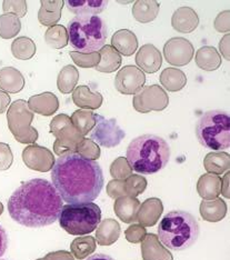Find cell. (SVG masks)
Segmentation results:
<instances>
[{
  "label": "cell",
  "instance_id": "42",
  "mask_svg": "<svg viewBox=\"0 0 230 260\" xmlns=\"http://www.w3.org/2000/svg\"><path fill=\"white\" fill-rule=\"evenodd\" d=\"M10 97L8 93H6L5 91L0 90V115L4 114V112L7 110L8 106L10 105Z\"/></svg>",
  "mask_w": 230,
  "mask_h": 260
},
{
  "label": "cell",
  "instance_id": "4",
  "mask_svg": "<svg viewBox=\"0 0 230 260\" xmlns=\"http://www.w3.org/2000/svg\"><path fill=\"white\" fill-rule=\"evenodd\" d=\"M200 234L199 223L191 214L174 210L166 214L158 226V239L170 250L188 249L197 241Z\"/></svg>",
  "mask_w": 230,
  "mask_h": 260
},
{
  "label": "cell",
  "instance_id": "15",
  "mask_svg": "<svg viewBox=\"0 0 230 260\" xmlns=\"http://www.w3.org/2000/svg\"><path fill=\"white\" fill-rule=\"evenodd\" d=\"M172 25L176 31L190 34L197 29L199 25V17L192 8L180 7L173 15Z\"/></svg>",
  "mask_w": 230,
  "mask_h": 260
},
{
  "label": "cell",
  "instance_id": "31",
  "mask_svg": "<svg viewBox=\"0 0 230 260\" xmlns=\"http://www.w3.org/2000/svg\"><path fill=\"white\" fill-rule=\"evenodd\" d=\"M21 30V22L18 17L9 14L0 16V37L10 39L16 37Z\"/></svg>",
  "mask_w": 230,
  "mask_h": 260
},
{
  "label": "cell",
  "instance_id": "10",
  "mask_svg": "<svg viewBox=\"0 0 230 260\" xmlns=\"http://www.w3.org/2000/svg\"><path fill=\"white\" fill-rule=\"evenodd\" d=\"M169 105V97L161 86L151 85L144 87L139 92L135 94L133 106L135 110L141 114L150 111H162Z\"/></svg>",
  "mask_w": 230,
  "mask_h": 260
},
{
  "label": "cell",
  "instance_id": "34",
  "mask_svg": "<svg viewBox=\"0 0 230 260\" xmlns=\"http://www.w3.org/2000/svg\"><path fill=\"white\" fill-rule=\"evenodd\" d=\"M69 56L73 59V61L81 68H92L96 67L100 61V56L97 52L91 54H81L77 51H69Z\"/></svg>",
  "mask_w": 230,
  "mask_h": 260
},
{
  "label": "cell",
  "instance_id": "28",
  "mask_svg": "<svg viewBox=\"0 0 230 260\" xmlns=\"http://www.w3.org/2000/svg\"><path fill=\"white\" fill-rule=\"evenodd\" d=\"M73 125L78 130L79 134L87 135L90 130L95 127V112L87 109L76 110L73 116L70 117Z\"/></svg>",
  "mask_w": 230,
  "mask_h": 260
},
{
  "label": "cell",
  "instance_id": "32",
  "mask_svg": "<svg viewBox=\"0 0 230 260\" xmlns=\"http://www.w3.org/2000/svg\"><path fill=\"white\" fill-rule=\"evenodd\" d=\"M229 156L227 153H210L205 159V167L211 173L221 174L229 167Z\"/></svg>",
  "mask_w": 230,
  "mask_h": 260
},
{
  "label": "cell",
  "instance_id": "2",
  "mask_svg": "<svg viewBox=\"0 0 230 260\" xmlns=\"http://www.w3.org/2000/svg\"><path fill=\"white\" fill-rule=\"evenodd\" d=\"M62 206V199L51 182L40 178L22 182L8 200L11 219L28 228L52 224L59 218Z\"/></svg>",
  "mask_w": 230,
  "mask_h": 260
},
{
  "label": "cell",
  "instance_id": "29",
  "mask_svg": "<svg viewBox=\"0 0 230 260\" xmlns=\"http://www.w3.org/2000/svg\"><path fill=\"white\" fill-rule=\"evenodd\" d=\"M11 52L16 59L28 60L36 54V45L30 38L22 36L16 38L14 43L11 44Z\"/></svg>",
  "mask_w": 230,
  "mask_h": 260
},
{
  "label": "cell",
  "instance_id": "37",
  "mask_svg": "<svg viewBox=\"0 0 230 260\" xmlns=\"http://www.w3.org/2000/svg\"><path fill=\"white\" fill-rule=\"evenodd\" d=\"M3 9L6 14L14 15L18 18H21L27 14V2H25V0H17V2L5 0L3 4Z\"/></svg>",
  "mask_w": 230,
  "mask_h": 260
},
{
  "label": "cell",
  "instance_id": "3",
  "mask_svg": "<svg viewBox=\"0 0 230 260\" xmlns=\"http://www.w3.org/2000/svg\"><path fill=\"white\" fill-rule=\"evenodd\" d=\"M170 147L155 135H144L132 140L127 148V162L132 170L143 175H153L167 166Z\"/></svg>",
  "mask_w": 230,
  "mask_h": 260
},
{
  "label": "cell",
  "instance_id": "43",
  "mask_svg": "<svg viewBox=\"0 0 230 260\" xmlns=\"http://www.w3.org/2000/svg\"><path fill=\"white\" fill-rule=\"evenodd\" d=\"M229 35H226L219 43V50L227 60H229Z\"/></svg>",
  "mask_w": 230,
  "mask_h": 260
},
{
  "label": "cell",
  "instance_id": "9",
  "mask_svg": "<svg viewBox=\"0 0 230 260\" xmlns=\"http://www.w3.org/2000/svg\"><path fill=\"white\" fill-rule=\"evenodd\" d=\"M95 127L91 129L90 139L96 141L106 148H114L125 138V132L119 127L117 120L111 118L107 119L103 116L95 114Z\"/></svg>",
  "mask_w": 230,
  "mask_h": 260
},
{
  "label": "cell",
  "instance_id": "11",
  "mask_svg": "<svg viewBox=\"0 0 230 260\" xmlns=\"http://www.w3.org/2000/svg\"><path fill=\"white\" fill-rule=\"evenodd\" d=\"M193 54V46L186 38H170L163 47V56L167 62L177 67H182L189 63Z\"/></svg>",
  "mask_w": 230,
  "mask_h": 260
},
{
  "label": "cell",
  "instance_id": "44",
  "mask_svg": "<svg viewBox=\"0 0 230 260\" xmlns=\"http://www.w3.org/2000/svg\"><path fill=\"white\" fill-rule=\"evenodd\" d=\"M86 260H115V259L109 255H106V253H95V255L90 256Z\"/></svg>",
  "mask_w": 230,
  "mask_h": 260
},
{
  "label": "cell",
  "instance_id": "18",
  "mask_svg": "<svg viewBox=\"0 0 230 260\" xmlns=\"http://www.w3.org/2000/svg\"><path fill=\"white\" fill-rule=\"evenodd\" d=\"M66 6L77 16H96L108 6L107 0H67Z\"/></svg>",
  "mask_w": 230,
  "mask_h": 260
},
{
  "label": "cell",
  "instance_id": "16",
  "mask_svg": "<svg viewBox=\"0 0 230 260\" xmlns=\"http://www.w3.org/2000/svg\"><path fill=\"white\" fill-rule=\"evenodd\" d=\"M28 106L32 112L49 117L59 109V100L55 93L43 92L29 98Z\"/></svg>",
  "mask_w": 230,
  "mask_h": 260
},
{
  "label": "cell",
  "instance_id": "40",
  "mask_svg": "<svg viewBox=\"0 0 230 260\" xmlns=\"http://www.w3.org/2000/svg\"><path fill=\"white\" fill-rule=\"evenodd\" d=\"M84 146L86 147V150H80L79 155L85 157L87 159H90V160H95V159L100 155V150L98 146L92 143L91 140H84Z\"/></svg>",
  "mask_w": 230,
  "mask_h": 260
},
{
  "label": "cell",
  "instance_id": "14",
  "mask_svg": "<svg viewBox=\"0 0 230 260\" xmlns=\"http://www.w3.org/2000/svg\"><path fill=\"white\" fill-rule=\"evenodd\" d=\"M50 129L51 133L55 136H57L58 141L55 144L62 143V145H66V141L69 139L70 143H73V140H77L82 138L81 134H79L78 130L75 128L73 125L72 119L67 115L60 114L56 116L54 119L50 122Z\"/></svg>",
  "mask_w": 230,
  "mask_h": 260
},
{
  "label": "cell",
  "instance_id": "17",
  "mask_svg": "<svg viewBox=\"0 0 230 260\" xmlns=\"http://www.w3.org/2000/svg\"><path fill=\"white\" fill-rule=\"evenodd\" d=\"M111 47L122 56H133L138 48L137 36L128 29H120L111 38Z\"/></svg>",
  "mask_w": 230,
  "mask_h": 260
},
{
  "label": "cell",
  "instance_id": "7",
  "mask_svg": "<svg viewBox=\"0 0 230 260\" xmlns=\"http://www.w3.org/2000/svg\"><path fill=\"white\" fill-rule=\"evenodd\" d=\"M59 224L70 235L84 236L92 233L102 222V210L93 203L62 206Z\"/></svg>",
  "mask_w": 230,
  "mask_h": 260
},
{
  "label": "cell",
  "instance_id": "39",
  "mask_svg": "<svg viewBox=\"0 0 230 260\" xmlns=\"http://www.w3.org/2000/svg\"><path fill=\"white\" fill-rule=\"evenodd\" d=\"M229 16H230L229 10H226V11H222V13H220L216 17L214 26L218 32H228L230 30Z\"/></svg>",
  "mask_w": 230,
  "mask_h": 260
},
{
  "label": "cell",
  "instance_id": "33",
  "mask_svg": "<svg viewBox=\"0 0 230 260\" xmlns=\"http://www.w3.org/2000/svg\"><path fill=\"white\" fill-rule=\"evenodd\" d=\"M226 205L221 200H217L216 203H203L202 204V214L204 219L210 221L219 220L225 217Z\"/></svg>",
  "mask_w": 230,
  "mask_h": 260
},
{
  "label": "cell",
  "instance_id": "25",
  "mask_svg": "<svg viewBox=\"0 0 230 260\" xmlns=\"http://www.w3.org/2000/svg\"><path fill=\"white\" fill-rule=\"evenodd\" d=\"M23 159H25L26 164L29 165L31 168H35L37 161H39L38 169L43 171L48 170L54 166V165L47 162L46 160V159H48V160H54L51 153L47 149L41 148V147H36V146L28 147V148H26L25 151H23Z\"/></svg>",
  "mask_w": 230,
  "mask_h": 260
},
{
  "label": "cell",
  "instance_id": "38",
  "mask_svg": "<svg viewBox=\"0 0 230 260\" xmlns=\"http://www.w3.org/2000/svg\"><path fill=\"white\" fill-rule=\"evenodd\" d=\"M13 164V152L7 144L0 143V170L8 169Z\"/></svg>",
  "mask_w": 230,
  "mask_h": 260
},
{
  "label": "cell",
  "instance_id": "21",
  "mask_svg": "<svg viewBox=\"0 0 230 260\" xmlns=\"http://www.w3.org/2000/svg\"><path fill=\"white\" fill-rule=\"evenodd\" d=\"M41 7L38 11V20L41 25L47 27L56 26V23L61 18V9L63 7L62 0L49 2L41 0Z\"/></svg>",
  "mask_w": 230,
  "mask_h": 260
},
{
  "label": "cell",
  "instance_id": "45",
  "mask_svg": "<svg viewBox=\"0 0 230 260\" xmlns=\"http://www.w3.org/2000/svg\"><path fill=\"white\" fill-rule=\"evenodd\" d=\"M3 210H4V207H3V205H2V204H0V214H2Z\"/></svg>",
  "mask_w": 230,
  "mask_h": 260
},
{
  "label": "cell",
  "instance_id": "13",
  "mask_svg": "<svg viewBox=\"0 0 230 260\" xmlns=\"http://www.w3.org/2000/svg\"><path fill=\"white\" fill-rule=\"evenodd\" d=\"M136 63L143 73L155 74L162 64L161 52L151 44L144 45L136 55Z\"/></svg>",
  "mask_w": 230,
  "mask_h": 260
},
{
  "label": "cell",
  "instance_id": "5",
  "mask_svg": "<svg viewBox=\"0 0 230 260\" xmlns=\"http://www.w3.org/2000/svg\"><path fill=\"white\" fill-rule=\"evenodd\" d=\"M67 34L74 51L81 54L97 52L107 39L106 23L98 16H76L68 23Z\"/></svg>",
  "mask_w": 230,
  "mask_h": 260
},
{
  "label": "cell",
  "instance_id": "20",
  "mask_svg": "<svg viewBox=\"0 0 230 260\" xmlns=\"http://www.w3.org/2000/svg\"><path fill=\"white\" fill-rule=\"evenodd\" d=\"M25 87V78L18 69L4 67L0 69V90L6 93H18Z\"/></svg>",
  "mask_w": 230,
  "mask_h": 260
},
{
  "label": "cell",
  "instance_id": "24",
  "mask_svg": "<svg viewBox=\"0 0 230 260\" xmlns=\"http://www.w3.org/2000/svg\"><path fill=\"white\" fill-rule=\"evenodd\" d=\"M196 64L206 72H214L220 67L221 57L215 47L205 46L197 50Z\"/></svg>",
  "mask_w": 230,
  "mask_h": 260
},
{
  "label": "cell",
  "instance_id": "27",
  "mask_svg": "<svg viewBox=\"0 0 230 260\" xmlns=\"http://www.w3.org/2000/svg\"><path fill=\"white\" fill-rule=\"evenodd\" d=\"M79 80V73L73 64L64 66L57 78V87L61 93L73 92L77 82Z\"/></svg>",
  "mask_w": 230,
  "mask_h": 260
},
{
  "label": "cell",
  "instance_id": "19",
  "mask_svg": "<svg viewBox=\"0 0 230 260\" xmlns=\"http://www.w3.org/2000/svg\"><path fill=\"white\" fill-rule=\"evenodd\" d=\"M73 102L81 109L93 110L103 105V96L99 92L92 91L88 86H79L73 91Z\"/></svg>",
  "mask_w": 230,
  "mask_h": 260
},
{
  "label": "cell",
  "instance_id": "26",
  "mask_svg": "<svg viewBox=\"0 0 230 260\" xmlns=\"http://www.w3.org/2000/svg\"><path fill=\"white\" fill-rule=\"evenodd\" d=\"M161 85L170 92L181 90L187 84V77L184 72L177 68H166L160 74Z\"/></svg>",
  "mask_w": 230,
  "mask_h": 260
},
{
  "label": "cell",
  "instance_id": "6",
  "mask_svg": "<svg viewBox=\"0 0 230 260\" xmlns=\"http://www.w3.org/2000/svg\"><path fill=\"white\" fill-rule=\"evenodd\" d=\"M197 139L206 148L227 150L230 147V117L222 110H211L200 118L196 126Z\"/></svg>",
  "mask_w": 230,
  "mask_h": 260
},
{
  "label": "cell",
  "instance_id": "46",
  "mask_svg": "<svg viewBox=\"0 0 230 260\" xmlns=\"http://www.w3.org/2000/svg\"><path fill=\"white\" fill-rule=\"evenodd\" d=\"M2 260H8V259H2Z\"/></svg>",
  "mask_w": 230,
  "mask_h": 260
},
{
  "label": "cell",
  "instance_id": "1",
  "mask_svg": "<svg viewBox=\"0 0 230 260\" xmlns=\"http://www.w3.org/2000/svg\"><path fill=\"white\" fill-rule=\"evenodd\" d=\"M52 186L67 204H87L97 199L104 188L102 167L95 160L69 151L59 157L51 170Z\"/></svg>",
  "mask_w": 230,
  "mask_h": 260
},
{
  "label": "cell",
  "instance_id": "8",
  "mask_svg": "<svg viewBox=\"0 0 230 260\" xmlns=\"http://www.w3.org/2000/svg\"><path fill=\"white\" fill-rule=\"evenodd\" d=\"M34 112L26 100H16L7 109V120L10 132L20 143H32L38 138L37 130L31 127Z\"/></svg>",
  "mask_w": 230,
  "mask_h": 260
},
{
  "label": "cell",
  "instance_id": "35",
  "mask_svg": "<svg viewBox=\"0 0 230 260\" xmlns=\"http://www.w3.org/2000/svg\"><path fill=\"white\" fill-rule=\"evenodd\" d=\"M219 179L214 178L211 176H204L202 177V179L199 181V192L203 197H214L217 196L218 192V184H219Z\"/></svg>",
  "mask_w": 230,
  "mask_h": 260
},
{
  "label": "cell",
  "instance_id": "23",
  "mask_svg": "<svg viewBox=\"0 0 230 260\" xmlns=\"http://www.w3.org/2000/svg\"><path fill=\"white\" fill-rule=\"evenodd\" d=\"M100 61L95 67L99 73H114L121 66L122 58L111 46H104L98 51Z\"/></svg>",
  "mask_w": 230,
  "mask_h": 260
},
{
  "label": "cell",
  "instance_id": "12",
  "mask_svg": "<svg viewBox=\"0 0 230 260\" xmlns=\"http://www.w3.org/2000/svg\"><path fill=\"white\" fill-rule=\"evenodd\" d=\"M145 82V74L138 67L129 64L116 75L115 88L122 94H136L143 89Z\"/></svg>",
  "mask_w": 230,
  "mask_h": 260
},
{
  "label": "cell",
  "instance_id": "41",
  "mask_svg": "<svg viewBox=\"0 0 230 260\" xmlns=\"http://www.w3.org/2000/svg\"><path fill=\"white\" fill-rule=\"evenodd\" d=\"M8 247V236L7 233H6L5 228L0 224V258H2L6 250H7Z\"/></svg>",
  "mask_w": 230,
  "mask_h": 260
},
{
  "label": "cell",
  "instance_id": "30",
  "mask_svg": "<svg viewBox=\"0 0 230 260\" xmlns=\"http://www.w3.org/2000/svg\"><path fill=\"white\" fill-rule=\"evenodd\" d=\"M46 44L54 49H61L68 45L67 29L62 25L49 27L45 34Z\"/></svg>",
  "mask_w": 230,
  "mask_h": 260
},
{
  "label": "cell",
  "instance_id": "22",
  "mask_svg": "<svg viewBox=\"0 0 230 260\" xmlns=\"http://www.w3.org/2000/svg\"><path fill=\"white\" fill-rule=\"evenodd\" d=\"M159 8L160 5L155 0H139L133 6V16L138 22L148 23L157 18Z\"/></svg>",
  "mask_w": 230,
  "mask_h": 260
},
{
  "label": "cell",
  "instance_id": "36",
  "mask_svg": "<svg viewBox=\"0 0 230 260\" xmlns=\"http://www.w3.org/2000/svg\"><path fill=\"white\" fill-rule=\"evenodd\" d=\"M138 206L137 200H120L116 203V212L120 216L121 219L126 221H132L134 216V210Z\"/></svg>",
  "mask_w": 230,
  "mask_h": 260
}]
</instances>
